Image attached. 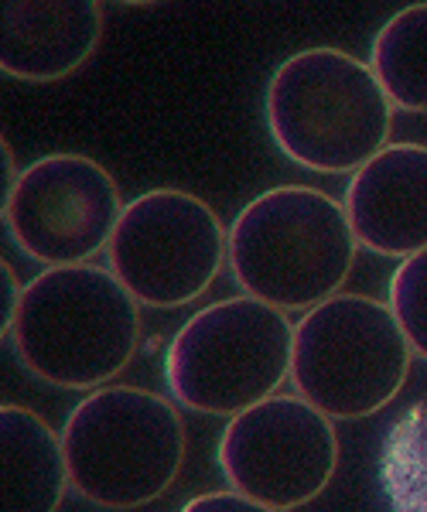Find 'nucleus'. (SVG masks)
Listing matches in <instances>:
<instances>
[{
    "label": "nucleus",
    "mask_w": 427,
    "mask_h": 512,
    "mask_svg": "<svg viewBox=\"0 0 427 512\" xmlns=\"http://www.w3.org/2000/svg\"><path fill=\"white\" fill-rule=\"evenodd\" d=\"M369 69L390 103L427 113V4H410L376 31Z\"/></svg>",
    "instance_id": "ddd939ff"
},
{
    "label": "nucleus",
    "mask_w": 427,
    "mask_h": 512,
    "mask_svg": "<svg viewBox=\"0 0 427 512\" xmlns=\"http://www.w3.org/2000/svg\"><path fill=\"white\" fill-rule=\"evenodd\" d=\"M226 250L223 222L199 195L154 188L123 209L106 256L137 304L182 308L209 291Z\"/></svg>",
    "instance_id": "0eeeda50"
},
{
    "label": "nucleus",
    "mask_w": 427,
    "mask_h": 512,
    "mask_svg": "<svg viewBox=\"0 0 427 512\" xmlns=\"http://www.w3.org/2000/svg\"><path fill=\"white\" fill-rule=\"evenodd\" d=\"M0 287H4V294H0V332H7L14 328V318H18V308H21V294L24 287H18V280H14V270L11 263H0Z\"/></svg>",
    "instance_id": "f3484780"
},
{
    "label": "nucleus",
    "mask_w": 427,
    "mask_h": 512,
    "mask_svg": "<svg viewBox=\"0 0 427 512\" xmlns=\"http://www.w3.org/2000/svg\"><path fill=\"white\" fill-rule=\"evenodd\" d=\"M72 485L62 437L18 403L0 407V512H59Z\"/></svg>",
    "instance_id": "f8f14e48"
},
{
    "label": "nucleus",
    "mask_w": 427,
    "mask_h": 512,
    "mask_svg": "<svg viewBox=\"0 0 427 512\" xmlns=\"http://www.w3.org/2000/svg\"><path fill=\"white\" fill-rule=\"evenodd\" d=\"M110 171L86 154H45L21 171L4 202V226L31 260L79 267L110 246L123 216Z\"/></svg>",
    "instance_id": "1a4fd4ad"
},
{
    "label": "nucleus",
    "mask_w": 427,
    "mask_h": 512,
    "mask_svg": "<svg viewBox=\"0 0 427 512\" xmlns=\"http://www.w3.org/2000/svg\"><path fill=\"white\" fill-rule=\"evenodd\" d=\"M410 355L414 349L390 304L335 294L294 325L291 383L325 417L359 420L397 400Z\"/></svg>",
    "instance_id": "423d86ee"
},
{
    "label": "nucleus",
    "mask_w": 427,
    "mask_h": 512,
    "mask_svg": "<svg viewBox=\"0 0 427 512\" xmlns=\"http://www.w3.org/2000/svg\"><path fill=\"white\" fill-rule=\"evenodd\" d=\"M380 482L393 512H427V396L390 427Z\"/></svg>",
    "instance_id": "4468645a"
},
{
    "label": "nucleus",
    "mask_w": 427,
    "mask_h": 512,
    "mask_svg": "<svg viewBox=\"0 0 427 512\" xmlns=\"http://www.w3.org/2000/svg\"><path fill=\"white\" fill-rule=\"evenodd\" d=\"M346 205L308 185H281L243 205L229 229V267L250 297L311 311L335 297L356 263Z\"/></svg>",
    "instance_id": "7ed1b4c3"
},
{
    "label": "nucleus",
    "mask_w": 427,
    "mask_h": 512,
    "mask_svg": "<svg viewBox=\"0 0 427 512\" xmlns=\"http://www.w3.org/2000/svg\"><path fill=\"white\" fill-rule=\"evenodd\" d=\"M346 216L356 243L380 256L427 250V147L390 144L346 185Z\"/></svg>",
    "instance_id": "9d476101"
},
{
    "label": "nucleus",
    "mask_w": 427,
    "mask_h": 512,
    "mask_svg": "<svg viewBox=\"0 0 427 512\" xmlns=\"http://www.w3.org/2000/svg\"><path fill=\"white\" fill-rule=\"evenodd\" d=\"M294 325L287 311L243 294L209 304L171 338L164 379L199 414L236 417L277 396L291 379Z\"/></svg>",
    "instance_id": "39448f33"
},
{
    "label": "nucleus",
    "mask_w": 427,
    "mask_h": 512,
    "mask_svg": "<svg viewBox=\"0 0 427 512\" xmlns=\"http://www.w3.org/2000/svg\"><path fill=\"white\" fill-rule=\"evenodd\" d=\"M339 465L332 417L301 396H270L229 417L219 437V468L233 492L270 509H298L328 489Z\"/></svg>",
    "instance_id": "6e6552de"
},
{
    "label": "nucleus",
    "mask_w": 427,
    "mask_h": 512,
    "mask_svg": "<svg viewBox=\"0 0 427 512\" xmlns=\"http://www.w3.org/2000/svg\"><path fill=\"white\" fill-rule=\"evenodd\" d=\"M103 35L96 0H4L0 72L24 82H55L79 69Z\"/></svg>",
    "instance_id": "9b49d317"
},
{
    "label": "nucleus",
    "mask_w": 427,
    "mask_h": 512,
    "mask_svg": "<svg viewBox=\"0 0 427 512\" xmlns=\"http://www.w3.org/2000/svg\"><path fill=\"white\" fill-rule=\"evenodd\" d=\"M14 349L38 379L62 390H103L141 342V304L113 270L48 267L24 284Z\"/></svg>",
    "instance_id": "f257e3e1"
},
{
    "label": "nucleus",
    "mask_w": 427,
    "mask_h": 512,
    "mask_svg": "<svg viewBox=\"0 0 427 512\" xmlns=\"http://www.w3.org/2000/svg\"><path fill=\"white\" fill-rule=\"evenodd\" d=\"M390 308L410 349L427 359V250L407 256L390 280Z\"/></svg>",
    "instance_id": "2eb2a0df"
},
{
    "label": "nucleus",
    "mask_w": 427,
    "mask_h": 512,
    "mask_svg": "<svg viewBox=\"0 0 427 512\" xmlns=\"http://www.w3.org/2000/svg\"><path fill=\"white\" fill-rule=\"evenodd\" d=\"M264 113L274 144L318 175H356L387 147L393 127V103L376 72L328 45L277 65Z\"/></svg>",
    "instance_id": "f03ea898"
},
{
    "label": "nucleus",
    "mask_w": 427,
    "mask_h": 512,
    "mask_svg": "<svg viewBox=\"0 0 427 512\" xmlns=\"http://www.w3.org/2000/svg\"><path fill=\"white\" fill-rule=\"evenodd\" d=\"M182 512H281V509H270L264 502H253L240 492H205L199 499L185 502Z\"/></svg>",
    "instance_id": "dca6fc26"
},
{
    "label": "nucleus",
    "mask_w": 427,
    "mask_h": 512,
    "mask_svg": "<svg viewBox=\"0 0 427 512\" xmlns=\"http://www.w3.org/2000/svg\"><path fill=\"white\" fill-rule=\"evenodd\" d=\"M72 489L103 509H141L168 492L185 461L175 403L141 386H103L62 427Z\"/></svg>",
    "instance_id": "20e7f679"
}]
</instances>
